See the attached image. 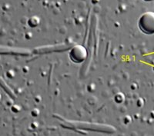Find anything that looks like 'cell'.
<instances>
[{
    "mask_svg": "<svg viewBox=\"0 0 154 136\" xmlns=\"http://www.w3.org/2000/svg\"><path fill=\"white\" fill-rule=\"evenodd\" d=\"M140 31L146 35L154 34V12H146L140 16L138 20Z\"/></svg>",
    "mask_w": 154,
    "mask_h": 136,
    "instance_id": "6da1fadb",
    "label": "cell"
},
{
    "mask_svg": "<svg viewBox=\"0 0 154 136\" xmlns=\"http://www.w3.org/2000/svg\"><path fill=\"white\" fill-rule=\"evenodd\" d=\"M70 59L76 64L82 63L86 59L88 56L87 50L84 46L81 45H76L70 49L69 53Z\"/></svg>",
    "mask_w": 154,
    "mask_h": 136,
    "instance_id": "7a4b0ae2",
    "label": "cell"
},
{
    "mask_svg": "<svg viewBox=\"0 0 154 136\" xmlns=\"http://www.w3.org/2000/svg\"><path fill=\"white\" fill-rule=\"evenodd\" d=\"M146 2H151V1H153V0H144Z\"/></svg>",
    "mask_w": 154,
    "mask_h": 136,
    "instance_id": "3957f363",
    "label": "cell"
}]
</instances>
